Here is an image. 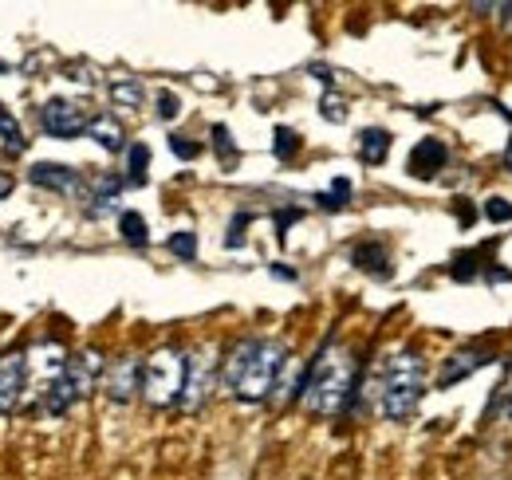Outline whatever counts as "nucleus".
Instances as JSON below:
<instances>
[{"mask_svg":"<svg viewBox=\"0 0 512 480\" xmlns=\"http://www.w3.org/2000/svg\"><path fill=\"white\" fill-rule=\"evenodd\" d=\"M284 366H288L284 343H276V339H245L225 359V386L241 402H264L276 390Z\"/></svg>","mask_w":512,"mask_h":480,"instance_id":"nucleus-1","label":"nucleus"},{"mask_svg":"<svg viewBox=\"0 0 512 480\" xmlns=\"http://www.w3.org/2000/svg\"><path fill=\"white\" fill-rule=\"evenodd\" d=\"M351 390H355V359H351V351L327 343L320 351V359L312 362L308 374H304V390H300L304 406L312 414H323V418L339 414L347 406Z\"/></svg>","mask_w":512,"mask_h":480,"instance_id":"nucleus-2","label":"nucleus"},{"mask_svg":"<svg viewBox=\"0 0 512 480\" xmlns=\"http://www.w3.org/2000/svg\"><path fill=\"white\" fill-rule=\"evenodd\" d=\"M426 394V362L418 351H394L386 359L383 386H379V410L390 421L410 418Z\"/></svg>","mask_w":512,"mask_h":480,"instance_id":"nucleus-3","label":"nucleus"},{"mask_svg":"<svg viewBox=\"0 0 512 480\" xmlns=\"http://www.w3.org/2000/svg\"><path fill=\"white\" fill-rule=\"evenodd\" d=\"M186 390V355L166 347L142 362V398L150 406H174Z\"/></svg>","mask_w":512,"mask_h":480,"instance_id":"nucleus-4","label":"nucleus"},{"mask_svg":"<svg viewBox=\"0 0 512 480\" xmlns=\"http://www.w3.org/2000/svg\"><path fill=\"white\" fill-rule=\"evenodd\" d=\"M213 378H217V362H213V351L201 347L193 359H186V390H182V406L186 410H201L205 398L213 394Z\"/></svg>","mask_w":512,"mask_h":480,"instance_id":"nucleus-5","label":"nucleus"},{"mask_svg":"<svg viewBox=\"0 0 512 480\" xmlns=\"http://www.w3.org/2000/svg\"><path fill=\"white\" fill-rule=\"evenodd\" d=\"M87 111L79 107V103H71V99H52V103H44V111H40V126L52 134V138H75V134H83L87 130Z\"/></svg>","mask_w":512,"mask_h":480,"instance_id":"nucleus-6","label":"nucleus"},{"mask_svg":"<svg viewBox=\"0 0 512 480\" xmlns=\"http://www.w3.org/2000/svg\"><path fill=\"white\" fill-rule=\"evenodd\" d=\"M24 382H28V362H24V355L20 351H4L0 355V414H12L20 406Z\"/></svg>","mask_w":512,"mask_h":480,"instance_id":"nucleus-7","label":"nucleus"},{"mask_svg":"<svg viewBox=\"0 0 512 480\" xmlns=\"http://www.w3.org/2000/svg\"><path fill=\"white\" fill-rule=\"evenodd\" d=\"M103 390L111 402H130L142 390V362L138 359H119L103 370Z\"/></svg>","mask_w":512,"mask_h":480,"instance_id":"nucleus-8","label":"nucleus"},{"mask_svg":"<svg viewBox=\"0 0 512 480\" xmlns=\"http://www.w3.org/2000/svg\"><path fill=\"white\" fill-rule=\"evenodd\" d=\"M24 362H28V374H36L44 386H52L67 370V351H64V343L48 339V343H36V347L24 355Z\"/></svg>","mask_w":512,"mask_h":480,"instance_id":"nucleus-9","label":"nucleus"},{"mask_svg":"<svg viewBox=\"0 0 512 480\" xmlns=\"http://www.w3.org/2000/svg\"><path fill=\"white\" fill-rule=\"evenodd\" d=\"M28 181L40 185V189H52V193H79V174L71 166H60V162H40L28 170Z\"/></svg>","mask_w":512,"mask_h":480,"instance_id":"nucleus-10","label":"nucleus"},{"mask_svg":"<svg viewBox=\"0 0 512 480\" xmlns=\"http://www.w3.org/2000/svg\"><path fill=\"white\" fill-rule=\"evenodd\" d=\"M446 158H449L446 142L422 138V142L410 150V174H414V178H434V174L446 166Z\"/></svg>","mask_w":512,"mask_h":480,"instance_id":"nucleus-11","label":"nucleus"},{"mask_svg":"<svg viewBox=\"0 0 512 480\" xmlns=\"http://www.w3.org/2000/svg\"><path fill=\"white\" fill-rule=\"evenodd\" d=\"M485 362H489L485 351H457V355H449L446 366H442V374H438V386H453V382L469 378V374L481 370Z\"/></svg>","mask_w":512,"mask_h":480,"instance_id":"nucleus-12","label":"nucleus"},{"mask_svg":"<svg viewBox=\"0 0 512 480\" xmlns=\"http://www.w3.org/2000/svg\"><path fill=\"white\" fill-rule=\"evenodd\" d=\"M351 260H355L363 272L379 276V280H386V276H390V256H386V244H379V240H363V244H355Z\"/></svg>","mask_w":512,"mask_h":480,"instance_id":"nucleus-13","label":"nucleus"},{"mask_svg":"<svg viewBox=\"0 0 512 480\" xmlns=\"http://www.w3.org/2000/svg\"><path fill=\"white\" fill-rule=\"evenodd\" d=\"M87 134L95 138V146H103V150H111V154L127 146L123 126H119V119H111V115H95V119L87 122Z\"/></svg>","mask_w":512,"mask_h":480,"instance_id":"nucleus-14","label":"nucleus"},{"mask_svg":"<svg viewBox=\"0 0 512 480\" xmlns=\"http://www.w3.org/2000/svg\"><path fill=\"white\" fill-rule=\"evenodd\" d=\"M386 154H390V134H386V130L371 126V130H363V134H359V158H363L367 166L386 162Z\"/></svg>","mask_w":512,"mask_h":480,"instance_id":"nucleus-15","label":"nucleus"},{"mask_svg":"<svg viewBox=\"0 0 512 480\" xmlns=\"http://www.w3.org/2000/svg\"><path fill=\"white\" fill-rule=\"evenodd\" d=\"M0 142H4L12 154H24V146H28L24 134H20V122L12 119V111H8L4 103H0Z\"/></svg>","mask_w":512,"mask_h":480,"instance_id":"nucleus-16","label":"nucleus"},{"mask_svg":"<svg viewBox=\"0 0 512 480\" xmlns=\"http://www.w3.org/2000/svg\"><path fill=\"white\" fill-rule=\"evenodd\" d=\"M111 99H115L119 107H142L146 91H142L138 79H115V83H111Z\"/></svg>","mask_w":512,"mask_h":480,"instance_id":"nucleus-17","label":"nucleus"},{"mask_svg":"<svg viewBox=\"0 0 512 480\" xmlns=\"http://www.w3.org/2000/svg\"><path fill=\"white\" fill-rule=\"evenodd\" d=\"M127 158H130V174H127V181H130V185H142V181H146V166H150V146L134 142V146L127 150Z\"/></svg>","mask_w":512,"mask_h":480,"instance_id":"nucleus-18","label":"nucleus"},{"mask_svg":"<svg viewBox=\"0 0 512 480\" xmlns=\"http://www.w3.org/2000/svg\"><path fill=\"white\" fill-rule=\"evenodd\" d=\"M119 233H123V240H127V244H138V248L150 240V233H146V221H142L138 213H123V217H119Z\"/></svg>","mask_w":512,"mask_h":480,"instance_id":"nucleus-19","label":"nucleus"},{"mask_svg":"<svg viewBox=\"0 0 512 480\" xmlns=\"http://www.w3.org/2000/svg\"><path fill=\"white\" fill-rule=\"evenodd\" d=\"M347 197H351V181L347 178H335L327 193H316L320 209H343V205H347Z\"/></svg>","mask_w":512,"mask_h":480,"instance_id":"nucleus-20","label":"nucleus"},{"mask_svg":"<svg viewBox=\"0 0 512 480\" xmlns=\"http://www.w3.org/2000/svg\"><path fill=\"white\" fill-rule=\"evenodd\" d=\"M272 150H276L280 162H288V158L300 150V134L288 130V126H276V134H272Z\"/></svg>","mask_w":512,"mask_h":480,"instance_id":"nucleus-21","label":"nucleus"},{"mask_svg":"<svg viewBox=\"0 0 512 480\" xmlns=\"http://www.w3.org/2000/svg\"><path fill=\"white\" fill-rule=\"evenodd\" d=\"M485 217H489L493 225H509V221H512V205L505 201V197H489V201H485Z\"/></svg>","mask_w":512,"mask_h":480,"instance_id":"nucleus-22","label":"nucleus"},{"mask_svg":"<svg viewBox=\"0 0 512 480\" xmlns=\"http://www.w3.org/2000/svg\"><path fill=\"white\" fill-rule=\"evenodd\" d=\"M170 252H174V256H182V260H193V252H197V237H193L190 229L174 233V237H170Z\"/></svg>","mask_w":512,"mask_h":480,"instance_id":"nucleus-23","label":"nucleus"},{"mask_svg":"<svg viewBox=\"0 0 512 480\" xmlns=\"http://www.w3.org/2000/svg\"><path fill=\"white\" fill-rule=\"evenodd\" d=\"M213 146H217L221 162H233V158H237V146H233V138H229V126H213Z\"/></svg>","mask_w":512,"mask_h":480,"instance_id":"nucleus-24","label":"nucleus"},{"mask_svg":"<svg viewBox=\"0 0 512 480\" xmlns=\"http://www.w3.org/2000/svg\"><path fill=\"white\" fill-rule=\"evenodd\" d=\"M178 111H182V103H178V95H170V91H158V119H178Z\"/></svg>","mask_w":512,"mask_h":480,"instance_id":"nucleus-25","label":"nucleus"},{"mask_svg":"<svg viewBox=\"0 0 512 480\" xmlns=\"http://www.w3.org/2000/svg\"><path fill=\"white\" fill-rule=\"evenodd\" d=\"M323 119H331V122H343V119H347V107H343V99L327 95V99H323Z\"/></svg>","mask_w":512,"mask_h":480,"instance_id":"nucleus-26","label":"nucleus"},{"mask_svg":"<svg viewBox=\"0 0 512 480\" xmlns=\"http://www.w3.org/2000/svg\"><path fill=\"white\" fill-rule=\"evenodd\" d=\"M170 150H174L178 158H197V142H186L182 134H174V138H170Z\"/></svg>","mask_w":512,"mask_h":480,"instance_id":"nucleus-27","label":"nucleus"},{"mask_svg":"<svg viewBox=\"0 0 512 480\" xmlns=\"http://www.w3.org/2000/svg\"><path fill=\"white\" fill-rule=\"evenodd\" d=\"M296 217H300V213H296V209H284V213H280V217H276V229H280V237H284V229H288V225H292V221H296Z\"/></svg>","mask_w":512,"mask_h":480,"instance_id":"nucleus-28","label":"nucleus"},{"mask_svg":"<svg viewBox=\"0 0 512 480\" xmlns=\"http://www.w3.org/2000/svg\"><path fill=\"white\" fill-rule=\"evenodd\" d=\"M505 166L512 170V138H509V146H505Z\"/></svg>","mask_w":512,"mask_h":480,"instance_id":"nucleus-29","label":"nucleus"},{"mask_svg":"<svg viewBox=\"0 0 512 480\" xmlns=\"http://www.w3.org/2000/svg\"><path fill=\"white\" fill-rule=\"evenodd\" d=\"M8 189H12V181H8V178H0V193H8Z\"/></svg>","mask_w":512,"mask_h":480,"instance_id":"nucleus-30","label":"nucleus"},{"mask_svg":"<svg viewBox=\"0 0 512 480\" xmlns=\"http://www.w3.org/2000/svg\"><path fill=\"white\" fill-rule=\"evenodd\" d=\"M509 418H512V398H509Z\"/></svg>","mask_w":512,"mask_h":480,"instance_id":"nucleus-31","label":"nucleus"}]
</instances>
